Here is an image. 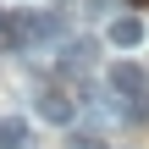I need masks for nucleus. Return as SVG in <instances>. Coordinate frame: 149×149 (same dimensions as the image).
<instances>
[{
  "label": "nucleus",
  "instance_id": "7ed1b4c3",
  "mask_svg": "<svg viewBox=\"0 0 149 149\" xmlns=\"http://www.w3.org/2000/svg\"><path fill=\"white\" fill-rule=\"evenodd\" d=\"M39 116H44V122H55V127H66L77 111H72V100H66L61 88H44V94H39Z\"/></svg>",
  "mask_w": 149,
  "mask_h": 149
},
{
  "label": "nucleus",
  "instance_id": "20e7f679",
  "mask_svg": "<svg viewBox=\"0 0 149 149\" xmlns=\"http://www.w3.org/2000/svg\"><path fill=\"white\" fill-rule=\"evenodd\" d=\"M0 149H28V122L22 116H0Z\"/></svg>",
  "mask_w": 149,
  "mask_h": 149
},
{
  "label": "nucleus",
  "instance_id": "f03ea898",
  "mask_svg": "<svg viewBox=\"0 0 149 149\" xmlns=\"http://www.w3.org/2000/svg\"><path fill=\"white\" fill-rule=\"evenodd\" d=\"M105 39H111L116 50H138V44H144V17H111Z\"/></svg>",
  "mask_w": 149,
  "mask_h": 149
},
{
  "label": "nucleus",
  "instance_id": "f257e3e1",
  "mask_svg": "<svg viewBox=\"0 0 149 149\" xmlns=\"http://www.w3.org/2000/svg\"><path fill=\"white\" fill-rule=\"evenodd\" d=\"M105 77H111V88H116V94H127V100H144V88H149L144 66H133V61H116Z\"/></svg>",
  "mask_w": 149,
  "mask_h": 149
}]
</instances>
